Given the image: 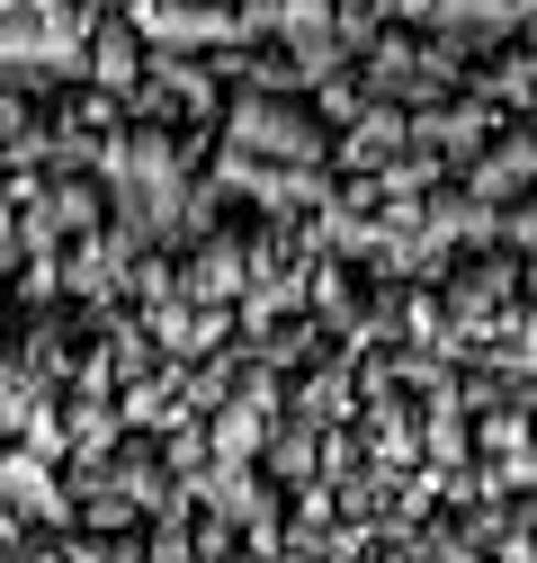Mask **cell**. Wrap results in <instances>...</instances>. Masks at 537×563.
Wrapping results in <instances>:
<instances>
[{
    "label": "cell",
    "instance_id": "obj_1",
    "mask_svg": "<svg viewBox=\"0 0 537 563\" xmlns=\"http://www.w3.org/2000/svg\"><path fill=\"white\" fill-rule=\"evenodd\" d=\"M233 153H268L278 170H296V162H322V125L278 108L268 90H242L233 99Z\"/></svg>",
    "mask_w": 537,
    "mask_h": 563
},
{
    "label": "cell",
    "instance_id": "obj_2",
    "mask_svg": "<svg viewBox=\"0 0 537 563\" xmlns=\"http://www.w3.org/2000/svg\"><path fill=\"white\" fill-rule=\"evenodd\" d=\"M144 340L162 349L171 367H188V358H216V349L233 340V313H224V305H188V296H162V305H153V322H144Z\"/></svg>",
    "mask_w": 537,
    "mask_h": 563
},
{
    "label": "cell",
    "instance_id": "obj_3",
    "mask_svg": "<svg viewBox=\"0 0 537 563\" xmlns=\"http://www.w3.org/2000/svg\"><path fill=\"white\" fill-rule=\"evenodd\" d=\"M242 277H251V260H242L233 233H197V251H188V268H179V296L233 313V305H242Z\"/></svg>",
    "mask_w": 537,
    "mask_h": 563
},
{
    "label": "cell",
    "instance_id": "obj_4",
    "mask_svg": "<svg viewBox=\"0 0 537 563\" xmlns=\"http://www.w3.org/2000/svg\"><path fill=\"white\" fill-rule=\"evenodd\" d=\"M519 188H528V134L511 125L493 153L465 162V197H475V206H519Z\"/></svg>",
    "mask_w": 537,
    "mask_h": 563
},
{
    "label": "cell",
    "instance_id": "obj_5",
    "mask_svg": "<svg viewBox=\"0 0 537 563\" xmlns=\"http://www.w3.org/2000/svg\"><path fill=\"white\" fill-rule=\"evenodd\" d=\"M403 144H413V117H403V108H385V99H368V108L350 117V144H341V162H350V170H385Z\"/></svg>",
    "mask_w": 537,
    "mask_h": 563
},
{
    "label": "cell",
    "instance_id": "obj_6",
    "mask_svg": "<svg viewBox=\"0 0 537 563\" xmlns=\"http://www.w3.org/2000/svg\"><path fill=\"white\" fill-rule=\"evenodd\" d=\"M296 420H305V430H350V420H359V376L350 367H322L296 394Z\"/></svg>",
    "mask_w": 537,
    "mask_h": 563
},
{
    "label": "cell",
    "instance_id": "obj_7",
    "mask_svg": "<svg viewBox=\"0 0 537 563\" xmlns=\"http://www.w3.org/2000/svg\"><path fill=\"white\" fill-rule=\"evenodd\" d=\"M314 439H322V430H305V420H296V430H278V456H268V465H278V483H314Z\"/></svg>",
    "mask_w": 537,
    "mask_h": 563
},
{
    "label": "cell",
    "instance_id": "obj_8",
    "mask_svg": "<svg viewBox=\"0 0 537 563\" xmlns=\"http://www.w3.org/2000/svg\"><path fill=\"white\" fill-rule=\"evenodd\" d=\"M10 537H19V510H0V545H10Z\"/></svg>",
    "mask_w": 537,
    "mask_h": 563
},
{
    "label": "cell",
    "instance_id": "obj_9",
    "mask_svg": "<svg viewBox=\"0 0 537 563\" xmlns=\"http://www.w3.org/2000/svg\"><path fill=\"white\" fill-rule=\"evenodd\" d=\"M251 563H268V554H251Z\"/></svg>",
    "mask_w": 537,
    "mask_h": 563
}]
</instances>
